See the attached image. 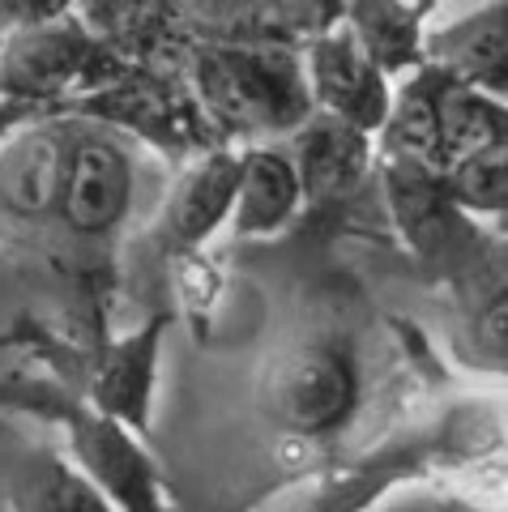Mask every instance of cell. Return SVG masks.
<instances>
[{
    "instance_id": "1",
    "label": "cell",
    "mask_w": 508,
    "mask_h": 512,
    "mask_svg": "<svg viewBox=\"0 0 508 512\" xmlns=\"http://www.w3.org/2000/svg\"><path fill=\"white\" fill-rule=\"evenodd\" d=\"M355 406V363L333 342H291L261 376V410L282 431L325 436Z\"/></svg>"
},
{
    "instance_id": "2",
    "label": "cell",
    "mask_w": 508,
    "mask_h": 512,
    "mask_svg": "<svg viewBox=\"0 0 508 512\" xmlns=\"http://www.w3.org/2000/svg\"><path fill=\"white\" fill-rule=\"evenodd\" d=\"M205 94L235 124L282 128L295 124L308 107V90L282 56L261 52H222L205 64Z\"/></svg>"
},
{
    "instance_id": "3",
    "label": "cell",
    "mask_w": 508,
    "mask_h": 512,
    "mask_svg": "<svg viewBox=\"0 0 508 512\" xmlns=\"http://www.w3.org/2000/svg\"><path fill=\"white\" fill-rule=\"evenodd\" d=\"M133 171L116 141L86 137L65 154V180H60V214L73 231L103 235L129 210Z\"/></svg>"
},
{
    "instance_id": "4",
    "label": "cell",
    "mask_w": 508,
    "mask_h": 512,
    "mask_svg": "<svg viewBox=\"0 0 508 512\" xmlns=\"http://www.w3.org/2000/svg\"><path fill=\"white\" fill-rule=\"evenodd\" d=\"M312 82L338 120L355 124V128H372L385 120V82H380L376 60L368 56V47L359 39L333 35L316 47Z\"/></svg>"
},
{
    "instance_id": "5",
    "label": "cell",
    "mask_w": 508,
    "mask_h": 512,
    "mask_svg": "<svg viewBox=\"0 0 508 512\" xmlns=\"http://www.w3.org/2000/svg\"><path fill=\"white\" fill-rule=\"evenodd\" d=\"M304 197L299 171L287 154L278 150H252L240 163V180H235V231L240 235H269L278 231Z\"/></svg>"
},
{
    "instance_id": "6",
    "label": "cell",
    "mask_w": 508,
    "mask_h": 512,
    "mask_svg": "<svg viewBox=\"0 0 508 512\" xmlns=\"http://www.w3.org/2000/svg\"><path fill=\"white\" fill-rule=\"evenodd\" d=\"M235 180H240V163L227 154H214L210 163L188 171V180L176 188V197L167 205V218H163L167 244H197V239L210 235L231 214Z\"/></svg>"
},
{
    "instance_id": "7",
    "label": "cell",
    "mask_w": 508,
    "mask_h": 512,
    "mask_svg": "<svg viewBox=\"0 0 508 512\" xmlns=\"http://www.w3.org/2000/svg\"><path fill=\"white\" fill-rule=\"evenodd\" d=\"M432 99H436V167H449L457 158H466L504 137L500 107L487 103L474 86L449 82Z\"/></svg>"
},
{
    "instance_id": "8",
    "label": "cell",
    "mask_w": 508,
    "mask_h": 512,
    "mask_svg": "<svg viewBox=\"0 0 508 512\" xmlns=\"http://www.w3.org/2000/svg\"><path fill=\"white\" fill-rule=\"evenodd\" d=\"M363 128L346 124V120H321L304 137V146H299V184L308 192H321V197H333V192H346L359 171H363Z\"/></svg>"
},
{
    "instance_id": "9",
    "label": "cell",
    "mask_w": 508,
    "mask_h": 512,
    "mask_svg": "<svg viewBox=\"0 0 508 512\" xmlns=\"http://www.w3.org/2000/svg\"><path fill=\"white\" fill-rule=\"evenodd\" d=\"M65 154L69 150L52 146V141H39V137L22 141V146L5 158V171H0V197L22 214H39V210H47V205H56L60 180H65Z\"/></svg>"
},
{
    "instance_id": "10",
    "label": "cell",
    "mask_w": 508,
    "mask_h": 512,
    "mask_svg": "<svg viewBox=\"0 0 508 512\" xmlns=\"http://www.w3.org/2000/svg\"><path fill=\"white\" fill-rule=\"evenodd\" d=\"M13 512H111V504L60 457H39L13 495Z\"/></svg>"
},
{
    "instance_id": "11",
    "label": "cell",
    "mask_w": 508,
    "mask_h": 512,
    "mask_svg": "<svg viewBox=\"0 0 508 512\" xmlns=\"http://www.w3.org/2000/svg\"><path fill=\"white\" fill-rule=\"evenodd\" d=\"M444 56L462 82H500L504 77V64H508V39H504V5H491L479 18H470L466 26L449 30L444 39Z\"/></svg>"
},
{
    "instance_id": "12",
    "label": "cell",
    "mask_w": 508,
    "mask_h": 512,
    "mask_svg": "<svg viewBox=\"0 0 508 512\" xmlns=\"http://www.w3.org/2000/svg\"><path fill=\"white\" fill-rule=\"evenodd\" d=\"M444 192L453 201L470 205V210H487L500 214L508 205V158H504V137L491 141V146L474 150L466 158L449 163V180H444Z\"/></svg>"
},
{
    "instance_id": "13",
    "label": "cell",
    "mask_w": 508,
    "mask_h": 512,
    "mask_svg": "<svg viewBox=\"0 0 508 512\" xmlns=\"http://www.w3.org/2000/svg\"><path fill=\"white\" fill-rule=\"evenodd\" d=\"M65 0H0V22H43Z\"/></svg>"
}]
</instances>
